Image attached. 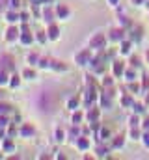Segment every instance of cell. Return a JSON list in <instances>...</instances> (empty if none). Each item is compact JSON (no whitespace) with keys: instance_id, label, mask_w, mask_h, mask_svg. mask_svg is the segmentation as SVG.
Wrapping results in <instances>:
<instances>
[{"instance_id":"19","label":"cell","mask_w":149,"mask_h":160,"mask_svg":"<svg viewBox=\"0 0 149 160\" xmlns=\"http://www.w3.org/2000/svg\"><path fill=\"white\" fill-rule=\"evenodd\" d=\"M2 21L6 24H21V11H17V9H6L2 13Z\"/></svg>"},{"instance_id":"1","label":"cell","mask_w":149,"mask_h":160,"mask_svg":"<svg viewBox=\"0 0 149 160\" xmlns=\"http://www.w3.org/2000/svg\"><path fill=\"white\" fill-rule=\"evenodd\" d=\"M114 99H116L114 88H101L97 104H99V108H101L103 112H110L112 108H114Z\"/></svg>"},{"instance_id":"12","label":"cell","mask_w":149,"mask_h":160,"mask_svg":"<svg viewBox=\"0 0 149 160\" xmlns=\"http://www.w3.org/2000/svg\"><path fill=\"white\" fill-rule=\"evenodd\" d=\"M54 11H56V19L60 21V22H65V21H69L71 19V8L67 6V4H64V2H58V4H54Z\"/></svg>"},{"instance_id":"27","label":"cell","mask_w":149,"mask_h":160,"mask_svg":"<svg viewBox=\"0 0 149 160\" xmlns=\"http://www.w3.org/2000/svg\"><path fill=\"white\" fill-rule=\"evenodd\" d=\"M50 71H52V73H58V75H64V73L69 71V65H67L65 62H62V60H54V58H52Z\"/></svg>"},{"instance_id":"44","label":"cell","mask_w":149,"mask_h":160,"mask_svg":"<svg viewBox=\"0 0 149 160\" xmlns=\"http://www.w3.org/2000/svg\"><path fill=\"white\" fill-rule=\"evenodd\" d=\"M6 6H8V9H17V11H21L23 0H6Z\"/></svg>"},{"instance_id":"22","label":"cell","mask_w":149,"mask_h":160,"mask_svg":"<svg viewBox=\"0 0 149 160\" xmlns=\"http://www.w3.org/2000/svg\"><path fill=\"white\" fill-rule=\"evenodd\" d=\"M134 80H140V69H136L132 65H127L125 75H123V82L129 84V82H134Z\"/></svg>"},{"instance_id":"7","label":"cell","mask_w":149,"mask_h":160,"mask_svg":"<svg viewBox=\"0 0 149 160\" xmlns=\"http://www.w3.org/2000/svg\"><path fill=\"white\" fill-rule=\"evenodd\" d=\"M45 26L56 22V11H54V4H49V6H41V19H39Z\"/></svg>"},{"instance_id":"39","label":"cell","mask_w":149,"mask_h":160,"mask_svg":"<svg viewBox=\"0 0 149 160\" xmlns=\"http://www.w3.org/2000/svg\"><path fill=\"white\" fill-rule=\"evenodd\" d=\"M140 123H142V116L131 112V116L127 118V125H129V127H140Z\"/></svg>"},{"instance_id":"26","label":"cell","mask_w":149,"mask_h":160,"mask_svg":"<svg viewBox=\"0 0 149 160\" xmlns=\"http://www.w3.org/2000/svg\"><path fill=\"white\" fill-rule=\"evenodd\" d=\"M52 140H54V143H58V145L65 143V142H67V128L56 127V128H54V134H52Z\"/></svg>"},{"instance_id":"47","label":"cell","mask_w":149,"mask_h":160,"mask_svg":"<svg viewBox=\"0 0 149 160\" xmlns=\"http://www.w3.org/2000/svg\"><path fill=\"white\" fill-rule=\"evenodd\" d=\"M105 2L108 4V8H112V9H116L117 6H121V4H119V0H105Z\"/></svg>"},{"instance_id":"15","label":"cell","mask_w":149,"mask_h":160,"mask_svg":"<svg viewBox=\"0 0 149 160\" xmlns=\"http://www.w3.org/2000/svg\"><path fill=\"white\" fill-rule=\"evenodd\" d=\"M0 69H6V71H9V73H15V71H17L15 58H13L9 52H2V54H0Z\"/></svg>"},{"instance_id":"54","label":"cell","mask_w":149,"mask_h":160,"mask_svg":"<svg viewBox=\"0 0 149 160\" xmlns=\"http://www.w3.org/2000/svg\"><path fill=\"white\" fill-rule=\"evenodd\" d=\"M54 158H58V160H65V155H54Z\"/></svg>"},{"instance_id":"50","label":"cell","mask_w":149,"mask_h":160,"mask_svg":"<svg viewBox=\"0 0 149 160\" xmlns=\"http://www.w3.org/2000/svg\"><path fill=\"white\" fill-rule=\"evenodd\" d=\"M8 9V6H6V0H0V13H4Z\"/></svg>"},{"instance_id":"53","label":"cell","mask_w":149,"mask_h":160,"mask_svg":"<svg viewBox=\"0 0 149 160\" xmlns=\"http://www.w3.org/2000/svg\"><path fill=\"white\" fill-rule=\"evenodd\" d=\"M144 11L149 13V0H146V4H144Z\"/></svg>"},{"instance_id":"2","label":"cell","mask_w":149,"mask_h":160,"mask_svg":"<svg viewBox=\"0 0 149 160\" xmlns=\"http://www.w3.org/2000/svg\"><path fill=\"white\" fill-rule=\"evenodd\" d=\"M108 45H110V41H108V36H106L105 32H95V34L88 39V47L93 48L95 52H99V50H106Z\"/></svg>"},{"instance_id":"33","label":"cell","mask_w":149,"mask_h":160,"mask_svg":"<svg viewBox=\"0 0 149 160\" xmlns=\"http://www.w3.org/2000/svg\"><path fill=\"white\" fill-rule=\"evenodd\" d=\"M50 65H52V58L50 56H41L39 62H37V71H50Z\"/></svg>"},{"instance_id":"11","label":"cell","mask_w":149,"mask_h":160,"mask_svg":"<svg viewBox=\"0 0 149 160\" xmlns=\"http://www.w3.org/2000/svg\"><path fill=\"white\" fill-rule=\"evenodd\" d=\"M36 134H37V130H36V127H34V123L24 121V123L19 125V138H23V140H32V138H36Z\"/></svg>"},{"instance_id":"46","label":"cell","mask_w":149,"mask_h":160,"mask_svg":"<svg viewBox=\"0 0 149 160\" xmlns=\"http://www.w3.org/2000/svg\"><path fill=\"white\" fill-rule=\"evenodd\" d=\"M140 127H142V130L146 132V130H149V114H146L144 118H142V123H140Z\"/></svg>"},{"instance_id":"25","label":"cell","mask_w":149,"mask_h":160,"mask_svg":"<svg viewBox=\"0 0 149 160\" xmlns=\"http://www.w3.org/2000/svg\"><path fill=\"white\" fill-rule=\"evenodd\" d=\"M23 77H21V73L19 71H15V73H11V77H9V84H8V89H11V91H15V89H21V86H23Z\"/></svg>"},{"instance_id":"9","label":"cell","mask_w":149,"mask_h":160,"mask_svg":"<svg viewBox=\"0 0 149 160\" xmlns=\"http://www.w3.org/2000/svg\"><path fill=\"white\" fill-rule=\"evenodd\" d=\"M91 153H93L95 158H108L110 153H114V151H112V147H110L108 142H97V143L93 145Z\"/></svg>"},{"instance_id":"40","label":"cell","mask_w":149,"mask_h":160,"mask_svg":"<svg viewBox=\"0 0 149 160\" xmlns=\"http://www.w3.org/2000/svg\"><path fill=\"white\" fill-rule=\"evenodd\" d=\"M9 77H11V73L9 71H6V69H0V88H8V84H9Z\"/></svg>"},{"instance_id":"16","label":"cell","mask_w":149,"mask_h":160,"mask_svg":"<svg viewBox=\"0 0 149 160\" xmlns=\"http://www.w3.org/2000/svg\"><path fill=\"white\" fill-rule=\"evenodd\" d=\"M114 136V132L110 130V127L108 125H99V128L93 132V138L97 140V142H110V138Z\"/></svg>"},{"instance_id":"10","label":"cell","mask_w":149,"mask_h":160,"mask_svg":"<svg viewBox=\"0 0 149 160\" xmlns=\"http://www.w3.org/2000/svg\"><path fill=\"white\" fill-rule=\"evenodd\" d=\"M127 38L132 41L134 45H140V43H142V39H144V28H142L140 24L132 22V24L127 28Z\"/></svg>"},{"instance_id":"51","label":"cell","mask_w":149,"mask_h":160,"mask_svg":"<svg viewBox=\"0 0 149 160\" xmlns=\"http://www.w3.org/2000/svg\"><path fill=\"white\" fill-rule=\"evenodd\" d=\"M8 136V128H0V140H4Z\"/></svg>"},{"instance_id":"31","label":"cell","mask_w":149,"mask_h":160,"mask_svg":"<svg viewBox=\"0 0 149 160\" xmlns=\"http://www.w3.org/2000/svg\"><path fill=\"white\" fill-rule=\"evenodd\" d=\"M142 134H144L142 127H129L127 136H129V140H131V142H140V140H142Z\"/></svg>"},{"instance_id":"13","label":"cell","mask_w":149,"mask_h":160,"mask_svg":"<svg viewBox=\"0 0 149 160\" xmlns=\"http://www.w3.org/2000/svg\"><path fill=\"white\" fill-rule=\"evenodd\" d=\"M127 140H129V136L125 134V132H119V134H114L110 138V147L112 151H123L125 149V145H127Z\"/></svg>"},{"instance_id":"34","label":"cell","mask_w":149,"mask_h":160,"mask_svg":"<svg viewBox=\"0 0 149 160\" xmlns=\"http://www.w3.org/2000/svg\"><path fill=\"white\" fill-rule=\"evenodd\" d=\"M99 84H101V88H114V86H116V77H114L112 73L110 75L105 73V75L99 78Z\"/></svg>"},{"instance_id":"41","label":"cell","mask_w":149,"mask_h":160,"mask_svg":"<svg viewBox=\"0 0 149 160\" xmlns=\"http://www.w3.org/2000/svg\"><path fill=\"white\" fill-rule=\"evenodd\" d=\"M11 121H13L11 114H0V128H8L11 125Z\"/></svg>"},{"instance_id":"21","label":"cell","mask_w":149,"mask_h":160,"mask_svg":"<svg viewBox=\"0 0 149 160\" xmlns=\"http://www.w3.org/2000/svg\"><path fill=\"white\" fill-rule=\"evenodd\" d=\"M101 114H103V110L99 108V104H95L91 108H86V123H97V121H101Z\"/></svg>"},{"instance_id":"45","label":"cell","mask_w":149,"mask_h":160,"mask_svg":"<svg viewBox=\"0 0 149 160\" xmlns=\"http://www.w3.org/2000/svg\"><path fill=\"white\" fill-rule=\"evenodd\" d=\"M140 143H142V147L149 151V130H146L144 134H142V140H140Z\"/></svg>"},{"instance_id":"8","label":"cell","mask_w":149,"mask_h":160,"mask_svg":"<svg viewBox=\"0 0 149 160\" xmlns=\"http://www.w3.org/2000/svg\"><path fill=\"white\" fill-rule=\"evenodd\" d=\"M127 62L123 60V58H114L110 62V73L116 77V78H123V75H125V69H127Z\"/></svg>"},{"instance_id":"43","label":"cell","mask_w":149,"mask_h":160,"mask_svg":"<svg viewBox=\"0 0 149 160\" xmlns=\"http://www.w3.org/2000/svg\"><path fill=\"white\" fill-rule=\"evenodd\" d=\"M140 82H142V97L149 93V75H140Z\"/></svg>"},{"instance_id":"24","label":"cell","mask_w":149,"mask_h":160,"mask_svg":"<svg viewBox=\"0 0 149 160\" xmlns=\"http://www.w3.org/2000/svg\"><path fill=\"white\" fill-rule=\"evenodd\" d=\"M0 153H15V138L6 136L0 140Z\"/></svg>"},{"instance_id":"6","label":"cell","mask_w":149,"mask_h":160,"mask_svg":"<svg viewBox=\"0 0 149 160\" xmlns=\"http://www.w3.org/2000/svg\"><path fill=\"white\" fill-rule=\"evenodd\" d=\"M106 36H108V41H110V45H119L123 39H127V28H121V26H112L110 30L106 32Z\"/></svg>"},{"instance_id":"5","label":"cell","mask_w":149,"mask_h":160,"mask_svg":"<svg viewBox=\"0 0 149 160\" xmlns=\"http://www.w3.org/2000/svg\"><path fill=\"white\" fill-rule=\"evenodd\" d=\"M71 145H73L78 153H88V151H91V149H93L91 138H90V136H86V134H80L78 138H74L73 142H71Z\"/></svg>"},{"instance_id":"32","label":"cell","mask_w":149,"mask_h":160,"mask_svg":"<svg viewBox=\"0 0 149 160\" xmlns=\"http://www.w3.org/2000/svg\"><path fill=\"white\" fill-rule=\"evenodd\" d=\"M117 17H116V24L117 26H121V28H129L131 24H132V21L127 17V13L125 11H121V13H116Z\"/></svg>"},{"instance_id":"4","label":"cell","mask_w":149,"mask_h":160,"mask_svg":"<svg viewBox=\"0 0 149 160\" xmlns=\"http://www.w3.org/2000/svg\"><path fill=\"white\" fill-rule=\"evenodd\" d=\"M19 38H21V26L19 24H8L6 28H4V36H2V39L6 45H19Z\"/></svg>"},{"instance_id":"36","label":"cell","mask_w":149,"mask_h":160,"mask_svg":"<svg viewBox=\"0 0 149 160\" xmlns=\"http://www.w3.org/2000/svg\"><path fill=\"white\" fill-rule=\"evenodd\" d=\"M127 86V89L132 93V95H142V82L140 80H134V82H129V84H125Z\"/></svg>"},{"instance_id":"55","label":"cell","mask_w":149,"mask_h":160,"mask_svg":"<svg viewBox=\"0 0 149 160\" xmlns=\"http://www.w3.org/2000/svg\"><path fill=\"white\" fill-rule=\"evenodd\" d=\"M147 15H149V13H147Z\"/></svg>"},{"instance_id":"42","label":"cell","mask_w":149,"mask_h":160,"mask_svg":"<svg viewBox=\"0 0 149 160\" xmlns=\"http://www.w3.org/2000/svg\"><path fill=\"white\" fill-rule=\"evenodd\" d=\"M0 114H13V106L4 99H0Z\"/></svg>"},{"instance_id":"14","label":"cell","mask_w":149,"mask_h":160,"mask_svg":"<svg viewBox=\"0 0 149 160\" xmlns=\"http://www.w3.org/2000/svg\"><path fill=\"white\" fill-rule=\"evenodd\" d=\"M117 99H119V106L121 108H129L131 110V106H132V102L136 101V95H132L129 89H127V86L119 91V95H117Z\"/></svg>"},{"instance_id":"3","label":"cell","mask_w":149,"mask_h":160,"mask_svg":"<svg viewBox=\"0 0 149 160\" xmlns=\"http://www.w3.org/2000/svg\"><path fill=\"white\" fill-rule=\"evenodd\" d=\"M93 54H95V50H93V48H90V47L80 48L78 52H74V54H73L74 65H76V67H88V65H90V62H91V58H93Z\"/></svg>"},{"instance_id":"17","label":"cell","mask_w":149,"mask_h":160,"mask_svg":"<svg viewBox=\"0 0 149 160\" xmlns=\"http://www.w3.org/2000/svg\"><path fill=\"white\" fill-rule=\"evenodd\" d=\"M134 47H136V45L129 39V38L123 39L117 45V56H119V58H129V56L132 54V48H134Z\"/></svg>"},{"instance_id":"38","label":"cell","mask_w":149,"mask_h":160,"mask_svg":"<svg viewBox=\"0 0 149 160\" xmlns=\"http://www.w3.org/2000/svg\"><path fill=\"white\" fill-rule=\"evenodd\" d=\"M36 43L39 47H45L47 43H50V41H49V36H47V30H37L36 32Z\"/></svg>"},{"instance_id":"48","label":"cell","mask_w":149,"mask_h":160,"mask_svg":"<svg viewBox=\"0 0 149 160\" xmlns=\"http://www.w3.org/2000/svg\"><path fill=\"white\" fill-rule=\"evenodd\" d=\"M131 4H132L134 8H144V4H146V0H131Z\"/></svg>"},{"instance_id":"20","label":"cell","mask_w":149,"mask_h":160,"mask_svg":"<svg viewBox=\"0 0 149 160\" xmlns=\"http://www.w3.org/2000/svg\"><path fill=\"white\" fill-rule=\"evenodd\" d=\"M45 30H47V36H49V41L50 43L60 41V38H62V28L58 26V22H52V24L45 26Z\"/></svg>"},{"instance_id":"18","label":"cell","mask_w":149,"mask_h":160,"mask_svg":"<svg viewBox=\"0 0 149 160\" xmlns=\"http://www.w3.org/2000/svg\"><path fill=\"white\" fill-rule=\"evenodd\" d=\"M36 43V32H32L30 28L21 30V38H19V45L21 47H32Z\"/></svg>"},{"instance_id":"52","label":"cell","mask_w":149,"mask_h":160,"mask_svg":"<svg viewBox=\"0 0 149 160\" xmlns=\"http://www.w3.org/2000/svg\"><path fill=\"white\" fill-rule=\"evenodd\" d=\"M49 4H54V0H39V6H49Z\"/></svg>"},{"instance_id":"29","label":"cell","mask_w":149,"mask_h":160,"mask_svg":"<svg viewBox=\"0 0 149 160\" xmlns=\"http://www.w3.org/2000/svg\"><path fill=\"white\" fill-rule=\"evenodd\" d=\"M147 104L144 102V101H134L132 102V106H131V112H134V114H138V116H146V112H147Z\"/></svg>"},{"instance_id":"28","label":"cell","mask_w":149,"mask_h":160,"mask_svg":"<svg viewBox=\"0 0 149 160\" xmlns=\"http://www.w3.org/2000/svg\"><path fill=\"white\" fill-rule=\"evenodd\" d=\"M21 77L28 82H34L37 80V67H32V65H26L23 71H21Z\"/></svg>"},{"instance_id":"37","label":"cell","mask_w":149,"mask_h":160,"mask_svg":"<svg viewBox=\"0 0 149 160\" xmlns=\"http://www.w3.org/2000/svg\"><path fill=\"white\" fill-rule=\"evenodd\" d=\"M39 58H41V54L36 52V50H30L28 54H26V65H32V67H37V62H39Z\"/></svg>"},{"instance_id":"30","label":"cell","mask_w":149,"mask_h":160,"mask_svg":"<svg viewBox=\"0 0 149 160\" xmlns=\"http://www.w3.org/2000/svg\"><path fill=\"white\" fill-rule=\"evenodd\" d=\"M39 102H41V108L45 110V112H50L52 110V99H50V93H41L39 95Z\"/></svg>"},{"instance_id":"35","label":"cell","mask_w":149,"mask_h":160,"mask_svg":"<svg viewBox=\"0 0 149 160\" xmlns=\"http://www.w3.org/2000/svg\"><path fill=\"white\" fill-rule=\"evenodd\" d=\"M127 63L132 65V67H136V69H142V65H144L146 62H144V56H138V54L132 52V54L129 56V62H127Z\"/></svg>"},{"instance_id":"23","label":"cell","mask_w":149,"mask_h":160,"mask_svg":"<svg viewBox=\"0 0 149 160\" xmlns=\"http://www.w3.org/2000/svg\"><path fill=\"white\" fill-rule=\"evenodd\" d=\"M65 108H67L69 112H74V110H78V108H84V104H82V95H73V97H69V99L65 101Z\"/></svg>"},{"instance_id":"49","label":"cell","mask_w":149,"mask_h":160,"mask_svg":"<svg viewBox=\"0 0 149 160\" xmlns=\"http://www.w3.org/2000/svg\"><path fill=\"white\" fill-rule=\"evenodd\" d=\"M142 56H144V62H146V65H149V48H146V50H144V54H142Z\"/></svg>"}]
</instances>
